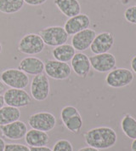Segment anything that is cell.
Wrapping results in <instances>:
<instances>
[{"mask_svg": "<svg viewBox=\"0 0 136 151\" xmlns=\"http://www.w3.org/2000/svg\"><path fill=\"white\" fill-rule=\"evenodd\" d=\"M85 143L97 150H107L113 147L117 140L116 132L111 127L93 128L84 134Z\"/></svg>", "mask_w": 136, "mask_h": 151, "instance_id": "1", "label": "cell"}, {"mask_svg": "<svg viewBox=\"0 0 136 151\" xmlns=\"http://www.w3.org/2000/svg\"><path fill=\"white\" fill-rule=\"evenodd\" d=\"M30 151H52L48 146H41V147H31Z\"/></svg>", "mask_w": 136, "mask_h": 151, "instance_id": "29", "label": "cell"}, {"mask_svg": "<svg viewBox=\"0 0 136 151\" xmlns=\"http://www.w3.org/2000/svg\"><path fill=\"white\" fill-rule=\"evenodd\" d=\"M95 36V31L90 28H87L85 30L78 32L72 36V47L75 49V50H78L79 52L84 51L90 47Z\"/></svg>", "mask_w": 136, "mask_h": 151, "instance_id": "14", "label": "cell"}, {"mask_svg": "<svg viewBox=\"0 0 136 151\" xmlns=\"http://www.w3.org/2000/svg\"><path fill=\"white\" fill-rule=\"evenodd\" d=\"M80 113L78 110L77 108L73 107V106H66L64 107L61 112V119L62 120V122H66L69 118H71L74 115L79 114Z\"/></svg>", "mask_w": 136, "mask_h": 151, "instance_id": "24", "label": "cell"}, {"mask_svg": "<svg viewBox=\"0 0 136 151\" xmlns=\"http://www.w3.org/2000/svg\"><path fill=\"white\" fill-rule=\"evenodd\" d=\"M4 151H30V148L21 143H6Z\"/></svg>", "mask_w": 136, "mask_h": 151, "instance_id": "27", "label": "cell"}, {"mask_svg": "<svg viewBox=\"0 0 136 151\" xmlns=\"http://www.w3.org/2000/svg\"><path fill=\"white\" fill-rule=\"evenodd\" d=\"M4 96L0 95V109H2L4 106Z\"/></svg>", "mask_w": 136, "mask_h": 151, "instance_id": "34", "label": "cell"}, {"mask_svg": "<svg viewBox=\"0 0 136 151\" xmlns=\"http://www.w3.org/2000/svg\"><path fill=\"white\" fill-rule=\"evenodd\" d=\"M4 103L8 106L15 108H24L32 102V96L24 89H7L4 95Z\"/></svg>", "mask_w": 136, "mask_h": 151, "instance_id": "9", "label": "cell"}, {"mask_svg": "<svg viewBox=\"0 0 136 151\" xmlns=\"http://www.w3.org/2000/svg\"><path fill=\"white\" fill-rule=\"evenodd\" d=\"M6 90H7L6 89V86L4 84V82L2 80H0V95H2L3 93H4Z\"/></svg>", "mask_w": 136, "mask_h": 151, "instance_id": "32", "label": "cell"}, {"mask_svg": "<svg viewBox=\"0 0 136 151\" xmlns=\"http://www.w3.org/2000/svg\"><path fill=\"white\" fill-rule=\"evenodd\" d=\"M2 135L9 140H21L27 132V127L23 121L20 119L4 126H0Z\"/></svg>", "mask_w": 136, "mask_h": 151, "instance_id": "12", "label": "cell"}, {"mask_svg": "<svg viewBox=\"0 0 136 151\" xmlns=\"http://www.w3.org/2000/svg\"><path fill=\"white\" fill-rule=\"evenodd\" d=\"M44 45V42L39 34L28 33L20 40L18 50L25 55H38L43 50Z\"/></svg>", "mask_w": 136, "mask_h": 151, "instance_id": "4", "label": "cell"}, {"mask_svg": "<svg viewBox=\"0 0 136 151\" xmlns=\"http://www.w3.org/2000/svg\"><path fill=\"white\" fill-rule=\"evenodd\" d=\"M44 71L46 75L56 80L68 79L72 73V68L67 63L56 60H48L44 63Z\"/></svg>", "mask_w": 136, "mask_h": 151, "instance_id": "8", "label": "cell"}, {"mask_svg": "<svg viewBox=\"0 0 136 151\" xmlns=\"http://www.w3.org/2000/svg\"><path fill=\"white\" fill-rule=\"evenodd\" d=\"M90 26V18L86 14H79L69 18L64 25V28L68 36L85 30Z\"/></svg>", "mask_w": 136, "mask_h": 151, "instance_id": "13", "label": "cell"}, {"mask_svg": "<svg viewBox=\"0 0 136 151\" xmlns=\"http://www.w3.org/2000/svg\"><path fill=\"white\" fill-rule=\"evenodd\" d=\"M18 69L23 71L26 74L38 75L44 72V63L38 57H25L21 61Z\"/></svg>", "mask_w": 136, "mask_h": 151, "instance_id": "15", "label": "cell"}, {"mask_svg": "<svg viewBox=\"0 0 136 151\" xmlns=\"http://www.w3.org/2000/svg\"><path fill=\"white\" fill-rule=\"evenodd\" d=\"M47 0H24L26 4L32 5V6H38V5H42L44 3H46Z\"/></svg>", "mask_w": 136, "mask_h": 151, "instance_id": "28", "label": "cell"}, {"mask_svg": "<svg viewBox=\"0 0 136 151\" xmlns=\"http://www.w3.org/2000/svg\"><path fill=\"white\" fill-rule=\"evenodd\" d=\"M78 151H100V150H97V149H95V148H93V147L88 146V147L82 148V149L78 150Z\"/></svg>", "mask_w": 136, "mask_h": 151, "instance_id": "31", "label": "cell"}, {"mask_svg": "<svg viewBox=\"0 0 136 151\" xmlns=\"http://www.w3.org/2000/svg\"><path fill=\"white\" fill-rule=\"evenodd\" d=\"M50 92V83L48 76L43 73L34 75L31 83V95L33 99L43 102L48 98Z\"/></svg>", "mask_w": 136, "mask_h": 151, "instance_id": "7", "label": "cell"}, {"mask_svg": "<svg viewBox=\"0 0 136 151\" xmlns=\"http://www.w3.org/2000/svg\"><path fill=\"white\" fill-rule=\"evenodd\" d=\"M63 124L68 131L76 134V133H78L83 127V119L79 114L74 115L71 118H69Z\"/></svg>", "mask_w": 136, "mask_h": 151, "instance_id": "23", "label": "cell"}, {"mask_svg": "<svg viewBox=\"0 0 136 151\" xmlns=\"http://www.w3.org/2000/svg\"><path fill=\"white\" fill-rule=\"evenodd\" d=\"M71 68L78 77L86 78L91 69L88 56L82 52L76 53L72 57Z\"/></svg>", "mask_w": 136, "mask_h": 151, "instance_id": "16", "label": "cell"}, {"mask_svg": "<svg viewBox=\"0 0 136 151\" xmlns=\"http://www.w3.org/2000/svg\"><path fill=\"white\" fill-rule=\"evenodd\" d=\"M114 45V37L112 32H103L96 34L95 38L94 39L90 50L92 53L95 55L103 54L108 52Z\"/></svg>", "mask_w": 136, "mask_h": 151, "instance_id": "11", "label": "cell"}, {"mask_svg": "<svg viewBox=\"0 0 136 151\" xmlns=\"http://www.w3.org/2000/svg\"><path fill=\"white\" fill-rule=\"evenodd\" d=\"M131 151H136V138L134 139L133 143L131 144Z\"/></svg>", "mask_w": 136, "mask_h": 151, "instance_id": "35", "label": "cell"}, {"mask_svg": "<svg viewBox=\"0 0 136 151\" xmlns=\"http://www.w3.org/2000/svg\"><path fill=\"white\" fill-rule=\"evenodd\" d=\"M2 50H3V45H2V44L0 43V54H1V52H2Z\"/></svg>", "mask_w": 136, "mask_h": 151, "instance_id": "36", "label": "cell"}, {"mask_svg": "<svg viewBox=\"0 0 136 151\" xmlns=\"http://www.w3.org/2000/svg\"><path fill=\"white\" fill-rule=\"evenodd\" d=\"M5 142H4V140L2 138V137H0V151H4V148H5Z\"/></svg>", "mask_w": 136, "mask_h": 151, "instance_id": "33", "label": "cell"}, {"mask_svg": "<svg viewBox=\"0 0 136 151\" xmlns=\"http://www.w3.org/2000/svg\"><path fill=\"white\" fill-rule=\"evenodd\" d=\"M1 80L5 86L15 89H25L30 83L28 75L18 68H9L2 72Z\"/></svg>", "mask_w": 136, "mask_h": 151, "instance_id": "3", "label": "cell"}, {"mask_svg": "<svg viewBox=\"0 0 136 151\" xmlns=\"http://www.w3.org/2000/svg\"><path fill=\"white\" fill-rule=\"evenodd\" d=\"M38 34L44 42V45L51 47H56L64 45L68 40L69 37L64 27L61 26L45 27L40 30Z\"/></svg>", "mask_w": 136, "mask_h": 151, "instance_id": "2", "label": "cell"}, {"mask_svg": "<svg viewBox=\"0 0 136 151\" xmlns=\"http://www.w3.org/2000/svg\"><path fill=\"white\" fill-rule=\"evenodd\" d=\"M20 118L21 110L18 108L6 105L0 109V126H4L17 121Z\"/></svg>", "mask_w": 136, "mask_h": 151, "instance_id": "20", "label": "cell"}, {"mask_svg": "<svg viewBox=\"0 0 136 151\" xmlns=\"http://www.w3.org/2000/svg\"><path fill=\"white\" fill-rule=\"evenodd\" d=\"M54 4L68 18L81 14V4L78 0H54Z\"/></svg>", "mask_w": 136, "mask_h": 151, "instance_id": "17", "label": "cell"}, {"mask_svg": "<svg viewBox=\"0 0 136 151\" xmlns=\"http://www.w3.org/2000/svg\"><path fill=\"white\" fill-rule=\"evenodd\" d=\"M131 68L133 72L136 73V56H134L131 60Z\"/></svg>", "mask_w": 136, "mask_h": 151, "instance_id": "30", "label": "cell"}, {"mask_svg": "<svg viewBox=\"0 0 136 151\" xmlns=\"http://www.w3.org/2000/svg\"><path fill=\"white\" fill-rule=\"evenodd\" d=\"M25 141L30 147H41L47 146L49 141V137L47 132L35 129L27 131L25 136Z\"/></svg>", "mask_w": 136, "mask_h": 151, "instance_id": "18", "label": "cell"}, {"mask_svg": "<svg viewBox=\"0 0 136 151\" xmlns=\"http://www.w3.org/2000/svg\"><path fill=\"white\" fill-rule=\"evenodd\" d=\"M76 54L75 49L72 47V45L64 44L59 46H56L53 49L52 55L54 56L55 60L63 63H68L72 61V57Z\"/></svg>", "mask_w": 136, "mask_h": 151, "instance_id": "19", "label": "cell"}, {"mask_svg": "<svg viewBox=\"0 0 136 151\" xmlns=\"http://www.w3.org/2000/svg\"><path fill=\"white\" fill-rule=\"evenodd\" d=\"M134 80V73L128 68H116L108 72L105 77L107 86L112 88H122L129 86Z\"/></svg>", "mask_w": 136, "mask_h": 151, "instance_id": "6", "label": "cell"}, {"mask_svg": "<svg viewBox=\"0 0 136 151\" xmlns=\"http://www.w3.org/2000/svg\"><path fill=\"white\" fill-rule=\"evenodd\" d=\"M125 20L132 24H136V5L131 6L124 11Z\"/></svg>", "mask_w": 136, "mask_h": 151, "instance_id": "26", "label": "cell"}, {"mask_svg": "<svg viewBox=\"0 0 136 151\" xmlns=\"http://www.w3.org/2000/svg\"><path fill=\"white\" fill-rule=\"evenodd\" d=\"M122 130L130 139H135L136 119L130 114H125L122 119Z\"/></svg>", "mask_w": 136, "mask_h": 151, "instance_id": "22", "label": "cell"}, {"mask_svg": "<svg viewBox=\"0 0 136 151\" xmlns=\"http://www.w3.org/2000/svg\"><path fill=\"white\" fill-rule=\"evenodd\" d=\"M27 122L32 129L48 132L56 127V118L49 112H38L30 115Z\"/></svg>", "mask_w": 136, "mask_h": 151, "instance_id": "5", "label": "cell"}, {"mask_svg": "<svg viewBox=\"0 0 136 151\" xmlns=\"http://www.w3.org/2000/svg\"><path fill=\"white\" fill-rule=\"evenodd\" d=\"M52 151H73V146L69 140L61 139L55 143Z\"/></svg>", "mask_w": 136, "mask_h": 151, "instance_id": "25", "label": "cell"}, {"mask_svg": "<svg viewBox=\"0 0 136 151\" xmlns=\"http://www.w3.org/2000/svg\"><path fill=\"white\" fill-rule=\"evenodd\" d=\"M89 62L91 68L99 73H107L115 68L117 60L112 53L106 52L90 56Z\"/></svg>", "mask_w": 136, "mask_h": 151, "instance_id": "10", "label": "cell"}, {"mask_svg": "<svg viewBox=\"0 0 136 151\" xmlns=\"http://www.w3.org/2000/svg\"><path fill=\"white\" fill-rule=\"evenodd\" d=\"M24 0H0V12L15 14L23 8Z\"/></svg>", "mask_w": 136, "mask_h": 151, "instance_id": "21", "label": "cell"}]
</instances>
